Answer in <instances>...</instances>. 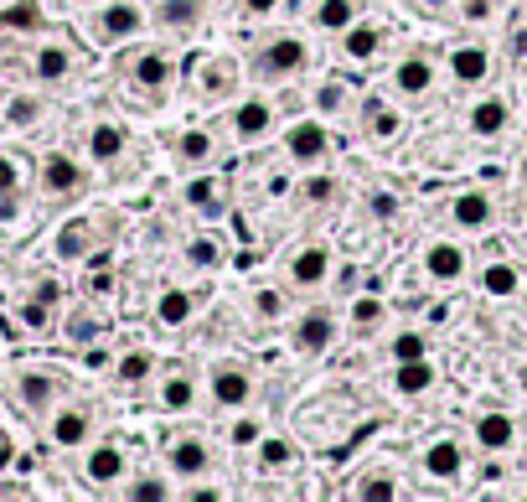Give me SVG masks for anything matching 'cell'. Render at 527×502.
I'll use <instances>...</instances> for the list:
<instances>
[{
    "label": "cell",
    "mask_w": 527,
    "mask_h": 502,
    "mask_svg": "<svg viewBox=\"0 0 527 502\" xmlns=\"http://www.w3.org/2000/svg\"><path fill=\"white\" fill-rule=\"evenodd\" d=\"M207 440H197V435H181L176 446H171V471L176 477H202L207 471Z\"/></svg>",
    "instance_id": "obj_15"
},
{
    "label": "cell",
    "mask_w": 527,
    "mask_h": 502,
    "mask_svg": "<svg viewBox=\"0 0 527 502\" xmlns=\"http://www.w3.org/2000/svg\"><path fill=\"white\" fill-rule=\"evenodd\" d=\"M305 197H310V202H336V182H331V176H310V182H305Z\"/></svg>",
    "instance_id": "obj_46"
},
{
    "label": "cell",
    "mask_w": 527,
    "mask_h": 502,
    "mask_svg": "<svg viewBox=\"0 0 527 502\" xmlns=\"http://www.w3.org/2000/svg\"><path fill=\"white\" fill-rule=\"evenodd\" d=\"M481 290H486V295H496V301H507V295H517V290H522L517 264H507V259L486 264V270H481Z\"/></svg>",
    "instance_id": "obj_21"
},
{
    "label": "cell",
    "mask_w": 527,
    "mask_h": 502,
    "mask_svg": "<svg viewBox=\"0 0 527 502\" xmlns=\"http://www.w3.org/2000/svg\"><path fill=\"white\" fill-rule=\"evenodd\" d=\"M42 187H47V192H73V187H83L78 161H68V156H47V161H42Z\"/></svg>",
    "instance_id": "obj_23"
},
{
    "label": "cell",
    "mask_w": 527,
    "mask_h": 502,
    "mask_svg": "<svg viewBox=\"0 0 527 502\" xmlns=\"http://www.w3.org/2000/svg\"><path fill=\"white\" fill-rule=\"evenodd\" d=\"M243 11H254V16H269V11H279V0H243Z\"/></svg>",
    "instance_id": "obj_52"
},
{
    "label": "cell",
    "mask_w": 527,
    "mask_h": 502,
    "mask_svg": "<svg viewBox=\"0 0 527 502\" xmlns=\"http://www.w3.org/2000/svg\"><path fill=\"white\" fill-rule=\"evenodd\" d=\"M31 73H37L42 83H57V78H68V73H73V52L62 47V42H52V47H42L37 57H31Z\"/></svg>",
    "instance_id": "obj_20"
},
{
    "label": "cell",
    "mask_w": 527,
    "mask_h": 502,
    "mask_svg": "<svg viewBox=\"0 0 527 502\" xmlns=\"http://www.w3.org/2000/svg\"><path fill=\"white\" fill-rule=\"evenodd\" d=\"M88 430H93V420H88V409H57L52 415V425H47V435H52V446H62V451H73V446H83L88 440Z\"/></svg>",
    "instance_id": "obj_7"
},
{
    "label": "cell",
    "mask_w": 527,
    "mask_h": 502,
    "mask_svg": "<svg viewBox=\"0 0 527 502\" xmlns=\"http://www.w3.org/2000/svg\"><path fill=\"white\" fill-rule=\"evenodd\" d=\"M119 151H124V130L119 125H93L88 130V156L93 161H119Z\"/></svg>",
    "instance_id": "obj_27"
},
{
    "label": "cell",
    "mask_w": 527,
    "mask_h": 502,
    "mask_svg": "<svg viewBox=\"0 0 527 502\" xmlns=\"http://www.w3.org/2000/svg\"><path fill=\"white\" fill-rule=\"evenodd\" d=\"M316 26H321V32H347V26H352V0H321V6H316Z\"/></svg>",
    "instance_id": "obj_32"
},
{
    "label": "cell",
    "mask_w": 527,
    "mask_h": 502,
    "mask_svg": "<svg viewBox=\"0 0 527 502\" xmlns=\"http://www.w3.org/2000/svg\"><path fill=\"white\" fill-rule=\"evenodd\" d=\"M0 26H6V32H42L47 16H42L37 0H21V6H6V11H0Z\"/></svg>",
    "instance_id": "obj_26"
},
{
    "label": "cell",
    "mask_w": 527,
    "mask_h": 502,
    "mask_svg": "<svg viewBox=\"0 0 527 502\" xmlns=\"http://www.w3.org/2000/svg\"><path fill=\"white\" fill-rule=\"evenodd\" d=\"M6 192H16V161L0 156V197H6Z\"/></svg>",
    "instance_id": "obj_48"
},
{
    "label": "cell",
    "mask_w": 527,
    "mask_h": 502,
    "mask_svg": "<svg viewBox=\"0 0 527 502\" xmlns=\"http://www.w3.org/2000/svg\"><path fill=\"white\" fill-rule=\"evenodd\" d=\"M228 440H233V446H259V440H264V425H259V420H233Z\"/></svg>",
    "instance_id": "obj_45"
},
{
    "label": "cell",
    "mask_w": 527,
    "mask_h": 502,
    "mask_svg": "<svg viewBox=\"0 0 527 502\" xmlns=\"http://www.w3.org/2000/svg\"><path fill=\"white\" fill-rule=\"evenodd\" d=\"M326 151H331V130H326L321 120H300V125H290V135H285V156H290L295 166L321 161Z\"/></svg>",
    "instance_id": "obj_2"
},
{
    "label": "cell",
    "mask_w": 527,
    "mask_h": 502,
    "mask_svg": "<svg viewBox=\"0 0 527 502\" xmlns=\"http://www.w3.org/2000/svg\"><path fill=\"white\" fill-rule=\"evenodd\" d=\"M21 321H26V327H42V321H47L42 301H31V306H21Z\"/></svg>",
    "instance_id": "obj_50"
},
{
    "label": "cell",
    "mask_w": 527,
    "mask_h": 502,
    "mask_svg": "<svg viewBox=\"0 0 527 502\" xmlns=\"http://www.w3.org/2000/svg\"><path fill=\"white\" fill-rule=\"evenodd\" d=\"M130 497H135V502H166L171 487H166L161 477H140V482H130Z\"/></svg>",
    "instance_id": "obj_42"
},
{
    "label": "cell",
    "mask_w": 527,
    "mask_h": 502,
    "mask_svg": "<svg viewBox=\"0 0 527 502\" xmlns=\"http://www.w3.org/2000/svg\"><path fill=\"white\" fill-rule=\"evenodd\" d=\"M42 99H31V94H16L11 104H6V125L11 130H31V125H42Z\"/></svg>",
    "instance_id": "obj_31"
},
{
    "label": "cell",
    "mask_w": 527,
    "mask_h": 502,
    "mask_svg": "<svg viewBox=\"0 0 527 502\" xmlns=\"http://www.w3.org/2000/svg\"><path fill=\"white\" fill-rule=\"evenodd\" d=\"M393 88L398 94H409V99H419V94H429L434 88V63L424 52H414V57H403V63L393 68Z\"/></svg>",
    "instance_id": "obj_9"
},
{
    "label": "cell",
    "mask_w": 527,
    "mask_h": 502,
    "mask_svg": "<svg viewBox=\"0 0 527 502\" xmlns=\"http://www.w3.org/2000/svg\"><path fill=\"white\" fill-rule=\"evenodd\" d=\"M68 337H73V342H99V337H104V327H99V321H93L88 311H78V316L68 321Z\"/></svg>",
    "instance_id": "obj_44"
},
{
    "label": "cell",
    "mask_w": 527,
    "mask_h": 502,
    "mask_svg": "<svg viewBox=\"0 0 527 502\" xmlns=\"http://www.w3.org/2000/svg\"><path fill=\"white\" fill-rule=\"evenodd\" d=\"M465 471V451H460V440H434V446L424 451V477H434V482H455Z\"/></svg>",
    "instance_id": "obj_4"
},
{
    "label": "cell",
    "mask_w": 527,
    "mask_h": 502,
    "mask_svg": "<svg viewBox=\"0 0 527 502\" xmlns=\"http://www.w3.org/2000/svg\"><path fill=\"white\" fill-rule=\"evenodd\" d=\"M52 394H57V378H47V373H26V378H21V399H26L31 409H47Z\"/></svg>",
    "instance_id": "obj_33"
},
{
    "label": "cell",
    "mask_w": 527,
    "mask_h": 502,
    "mask_svg": "<svg viewBox=\"0 0 527 502\" xmlns=\"http://www.w3.org/2000/svg\"><path fill=\"white\" fill-rule=\"evenodd\" d=\"M424 6H434V11H445V6H450V0H424Z\"/></svg>",
    "instance_id": "obj_55"
},
{
    "label": "cell",
    "mask_w": 527,
    "mask_h": 502,
    "mask_svg": "<svg viewBox=\"0 0 527 502\" xmlns=\"http://www.w3.org/2000/svg\"><path fill=\"white\" fill-rule=\"evenodd\" d=\"M150 368H155V358H150V352H124V358L114 363L119 383H140V378H150Z\"/></svg>",
    "instance_id": "obj_37"
},
{
    "label": "cell",
    "mask_w": 527,
    "mask_h": 502,
    "mask_svg": "<svg viewBox=\"0 0 527 502\" xmlns=\"http://www.w3.org/2000/svg\"><path fill=\"white\" fill-rule=\"evenodd\" d=\"M424 270H429V280L455 285V280L465 275V249H460V244H450V239L429 244V249H424Z\"/></svg>",
    "instance_id": "obj_5"
},
{
    "label": "cell",
    "mask_w": 527,
    "mask_h": 502,
    "mask_svg": "<svg viewBox=\"0 0 527 502\" xmlns=\"http://www.w3.org/2000/svg\"><path fill=\"white\" fill-rule=\"evenodd\" d=\"M83 6H104V0H83Z\"/></svg>",
    "instance_id": "obj_56"
},
{
    "label": "cell",
    "mask_w": 527,
    "mask_h": 502,
    "mask_svg": "<svg viewBox=\"0 0 527 502\" xmlns=\"http://www.w3.org/2000/svg\"><path fill=\"white\" fill-rule=\"evenodd\" d=\"M331 275V249H300L295 254V264H290V285H300V290H310V285H321Z\"/></svg>",
    "instance_id": "obj_12"
},
{
    "label": "cell",
    "mask_w": 527,
    "mask_h": 502,
    "mask_svg": "<svg viewBox=\"0 0 527 502\" xmlns=\"http://www.w3.org/2000/svg\"><path fill=\"white\" fill-rule=\"evenodd\" d=\"M197 11H202V0H161V21L171 26H192Z\"/></svg>",
    "instance_id": "obj_40"
},
{
    "label": "cell",
    "mask_w": 527,
    "mask_h": 502,
    "mask_svg": "<svg viewBox=\"0 0 527 502\" xmlns=\"http://www.w3.org/2000/svg\"><path fill=\"white\" fill-rule=\"evenodd\" d=\"M507 47H512V57H527V26H517V32H512V42H507Z\"/></svg>",
    "instance_id": "obj_53"
},
{
    "label": "cell",
    "mask_w": 527,
    "mask_h": 502,
    "mask_svg": "<svg viewBox=\"0 0 527 502\" xmlns=\"http://www.w3.org/2000/svg\"><path fill=\"white\" fill-rule=\"evenodd\" d=\"M279 306H285V301H279L274 290H259V295H254V311H259V316H279Z\"/></svg>",
    "instance_id": "obj_47"
},
{
    "label": "cell",
    "mask_w": 527,
    "mask_h": 502,
    "mask_svg": "<svg viewBox=\"0 0 527 502\" xmlns=\"http://www.w3.org/2000/svg\"><path fill=\"white\" fill-rule=\"evenodd\" d=\"M305 57H310V47H305L300 37H274V42L254 57V73L269 78V83H274V78H295V73L305 68Z\"/></svg>",
    "instance_id": "obj_1"
},
{
    "label": "cell",
    "mask_w": 527,
    "mask_h": 502,
    "mask_svg": "<svg viewBox=\"0 0 527 502\" xmlns=\"http://www.w3.org/2000/svg\"><path fill=\"white\" fill-rule=\"evenodd\" d=\"M186 208L192 213H207V218H217L228 208V192H223V182H217V176H192V182H186Z\"/></svg>",
    "instance_id": "obj_11"
},
{
    "label": "cell",
    "mask_w": 527,
    "mask_h": 502,
    "mask_svg": "<svg viewBox=\"0 0 527 502\" xmlns=\"http://www.w3.org/2000/svg\"><path fill=\"white\" fill-rule=\"evenodd\" d=\"M450 73H455V83H486L491 78V52L486 47H455Z\"/></svg>",
    "instance_id": "obj_14"
},
{
    "label": "cell",
    "mask_w": 527,
    "mask_h": 502,
    "mask_svg": "<svg viewBox=\"0 0 527 502\" xmlns=\"http://www.w3.org/2000/svg\"><path fill=\"white\" fill-rule=\"evenodd\" d=\"M393 389H398L403 399H419V394H429V389H434V368H429V358L398 363V373H393Z\"/></svg>",
    "instance_id": "obj_18"
},
{
    "label": "cell",
    "mask_w": 527,
    "mask_h": 502,
    "mask_svg": "<svg viewBox=\"0 0 527 502\" xmlns=\"http://www.w3.org/2000/svg\"><path fill=\"white\" fill-rule=\"evenodd\" d=\"M460 11H465V21H486L491 16V0H465Z\"/></svg>",
    "instance_id": "obj_49"
},
{
    "label": "cell",
    "mask_w": 527,
    "mask_h": 502,
    "mask_svg": "<svg viewBox=\"0 0 527 502\" xmlns=\"http://www.w3.org/2000/svg\"><path fill=\"white\" fill-rule=\"evenodd\" d=\"M269 125H274V109L264 99H248V104L233 109V135L238 140H259V135H269Z\"/></svg>",
    "instance_id": "obj_13"
},
{
    "label": "cell",
    "mask_w": 527,
    "mask_h": 502,
    "mask_svg": "<svg viewBox=\"0 0 527 502\" xmlns=\"http://www.w3.org/2000/svg\"><path fill=\"white\" fill-rule=\"evenodd\" d=\"M512 440H517L512 415H481L476 420V446L481 451H512Z\"/></svg>",
    "instance_id": "obj_17"
},
{
    "label": "cell",
    "mask_w": 527,
    "mask_h": 502,
    "mask_svg": "<svg viewBox=\"0 0 527 502\" xmlns=\"http://www.w3.org/2000/svg\"><path fill=\"white\" fill-rule=\"evenodd\" d=\"M388 316V306L378 301V295H362V301H352V327L367 332V327H378V321Z\"/></svg>",
    "instance_id": "obj_38"
},
{
    "label": "cell",
    "mask_w": 527,
    "mask_h": 502,
    "mask_svg": "<svg viewBox=\"0 0 527 502\" xmlns=\"http://www.w3.org/2000/svg\"><path fill=\"white\" fill-rule=\"evenodd\" d=\"M331 337H336V321H331V311L316 306V311L300 316V327H295V352H326Z\"/></svg>",
    "instance_id": "obj_8"
},
{
    "label": "cell",
    "mask_w": 527,
    "mask_h": 502,
    "mask_svg": "<svg viewBox=\"0 0 527 502\" xmlns=\"http://www.w3.org/2000/svg\"><path fill=\"white\" fill-rule=\"evenodd\" d=\"M259 456H264V466H285L295 451H290L285 435H269V440H259Z\"/></svg>",
    "instance_id": "obj_43"
},
{
    "label": "cell",
    "mask_w": 527,
    "mask_h": 502,
    "mask_svg": "<svg viewBox=\"0 0 527 502\" xmlns=\"http://www.w3.org/2000/svg\"><path fill=\"white\" fill-rule=\"evenodd\" d=\"M192 399H197V383L186 378V373H171V378L161 383V404L171 409V415H181V409H192Z\"/></svg>",
    "instance_id": "obj_29"
},
{
    "label": "cell",
    "mask_w": 527,
    "mask_h": 502,
    "mask_svg": "<svg viewBox=\"0 0 527 502\" xmlns=\"http://www.w3.org/2000/svg\"><path fill=\"white\" fill-rule=\"evenodd\" d=\"M228 78H233V73H228V68H217V73H212V78H207V73H202V88H212V94H223V88H228Z\"/></svg>",
    "instance_id": "obj_51"
},
{
    "label": "cell",
    "mask_w": 527,
    "mask_h": 502,
    "mask_svg": "<svg viewBox=\"0 0 527 502\" xmlns=\"http://www.w3.org/2000/svg\"><path fill=\"white\" fill-rule=\"evenodd\" d=\"M341 104H347V83H336V78H331V83L316 88V109H321V114H336Z\"/></svg>",
    "instance_id": "obj_41"
},
{
    "label": "cell",
    "mask_w": 527,
    "mask_h": 502,
    "mask_svg": "<svg viewBox=\"0 0 527 502\" xmlns=\"http://www.w3.org/2000/svg\"><path fill=\"white\" fill-rule=\"evenodd\" d=\"M372 213H378V218H393V197H372Z\"/></svg>",
    "instance_id": "obj_54"
},
{
    "label": "cell",
    "mask_w": 527,
    "mask_h": 502,
    "mask_svg": "<svg viewBox=\"0 0 527 502\" xmlns=\"http://www.w3.org/2000/svg\"><path fill=\"white\" fill-rule=\"evenodd\" d=\"M450 218H455V228H486V223H491V197H486L481 187L460 192L455 208H450Z\"/></svg>",
    "instance_id": "obj_16"
},
{
    "label": "cell",
    "mask_w": 527,
    "mask_h": 502,
    "mask_svg": "<svg viewBox=\"0 0 527 502\" xmlns=\"http://www.w3.org/2000/svg\"><path fill=\"white\" fill-rule=\"evenodd\" d=\"M212 151H217V145H212V135H207V130H186V135L176 140V156H181L186 166H207V161H212Z\"/></svg>",
    "instance_id": "obj_28"
},
{
    "label": "cell",
    "mask_w": 527,
    "mask_h": 502,
    "mask_svg": "<svg viewBox=\"0 0 527 502\" xmlns=\"http://www.w3.org/2000/svg\"><path fill=\"white\" fill-rule=\"evenodd\" d=\"M248 399H254V378H248L243 368H217V373H212V404L243 409Z\"/></svg>",
    "instance_id": "obj_6"
},
{
    "label": "cell",
    "mask_w": 527,
    "mask_h": 502,
    "mask_svg": "<svg viewBox=\"0 0 527 502\" xmlns=\"http://www.w3.org/2000/svg\"><path fill=\"white\" fill-rule=\"evenodd\" d=\"M130 78H135L140 88H166V83H171V57H166V52H140L135 68H130Z\"/></svg>",
    "instance_id": "obj_24"
},
{
    "label": "cell",
    "mask_w": 527,
    "mask_h": 502,
    "mask_svg": "<svg viewBox=\"0 0 527 502\" xmlns=\"http://www.w3.org/2000/svg\"><path fill=\"white\" fill-rule=\"evenodd\" d=\"M378 26H372V21H352L347 26V32H341V52H347V63H367V57L372 52H378Z\"/></svg>",
    "instance_id": "obj_19"
},
{
    "label": "cell",
    "mask_w": 527,
    "mask_h": 502,
    "mask_svg": "<svg viewBox=\"0 0 527 502\" xmlns=\"http://www.w3.org/2000/svg\"><path fill=\"white\" fill-rule=\"evenodd\" d=\"M507 120H512L507 99H481V104H471V130H476V135H502Z\"/></svg>",
    "instance_id": "obj_22"
},
{
    "label": "cell",
    "mask_w": 527,
    "mask_h": 502,
    "mask_svg": "<svg viewBox=\"0 0 527 502\" xmlns=\"http://www.w3.org/2000/svg\"><path fill=\"white\" fill-rule=\"evenodd\" d=\"M357 497H367V502H393V497H398V482L388 477V471H372V477L357 482Z\"/></svg>",
    "instance_id": "obj_35"
},
{
    "label": "cell",
    "mask_w": 527,
    "mask_h": 502,
    "mask_svg": "<svg viewBox=\"0 0 527 502\" xmlns=\"http://www.w3.org/2000/svg\"><path fill=\"white\" fill-rule=\"evenodd\" d=\"M367 130L378 135V140H393V135H398V114H393L383 99H367Z\"/></svg>",
    "instance_id": "obj_34"
},
{
    "label": "cell",
    "mask_w": 527,
    "mask_h": 502,
    "mask_svg": "<svg viewBox=\"0 0 527 502\" xmlns=\"http://www.w3.org/2000/svg\"><path fill=\"white\" fill-rule=\"evenodd\" d=\"M88 244H93V228H88L83 218H73L68 228L57 233V254H62V259H83V254H88Z\"/></svg>",
    "instance_id": "obj_30"
},
{
    "label": "cell",
    "mask_w": 527,
    "mask_h": 502,
    "mask_svg": "<svg viewBox=\"0 0 527 502\" xmlns=\"http://www.w3.org/2000/svg\"><path fill=\"white\" fill-rule=\"evenodd\" d=\"M186 259H192L197 270H217V264H223V244L217 239H192L186 244Z\"/></svg>",
    "instance_id": "obj_39"
},
{
    "label": "cell",
    "mask_w": 527,
    "mask_h": 502,
    "mask_svg": "<svg viewBox=\"0 0 527 502\" xmlns=\"http://www.w3.org/2000/svg\"><path fill=\"white\" fill-rule=\"evenodd\" d=\"M140 26H145V11L140 6H130V0H104V16H99L93 32H99L104 42H124V37H135Z\"/></svg>",
    "instance_id": "obj_3"
},
{
    "label": "cell",
    "mask_w": 527,
    "mask_h": 502,
    "mask_svg": "<svg viewBox=\"0 0 527 502\" xmlns=\"http://www.w3.org/2000/svg\"><path fill=\"white\" fill-rule=\"evenodd\" d=\"M388 352H393V363H414V358H429V342L424 332H398Z\"/></svg>",
    "instance_id": "obj_36"
},
{
    "label": "cell",
    "mask_w": 527,
    "mask_h": 502,
    "mask_svg": "<svg viewBox=\"0 0 527 502\" xmlns=\"http://www.w3.org/2000/svg\"><path fill=\"white\" fill-rule=\"evenodd\" d=\"M192 311H197V301L186 290H166L161 301H155V321H161V327H186Z\"/></svg>",
    "instance_id": "obj_25"
},
{
    "label": "cell",
    "mask_w": 527,
    "mask_h": 502,
    "mask_svg": "<svg viewBox=\"0 0 527 502\" xmlns=\"http://www.w3.org/2000/svg\"><path fill=\"white\" fill-rule=\"evenodd\" d=\"M83 477H88L93 487H114V482L124 477V451H119V446H93L88 461H83Z\"/></svg>",
    "instance_id": "obj_10"
}]
</instances>
